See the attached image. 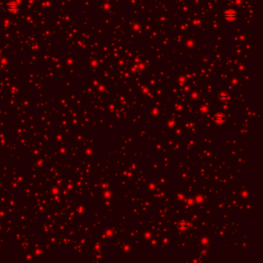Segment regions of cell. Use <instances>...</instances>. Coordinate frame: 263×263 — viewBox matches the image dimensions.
Masks as SVG:
<instances>
[{
  "label": "cell",
  "instance_id": "1",
  "mask_svg": "<svg viewBox=\"0 0 263 263\" xmlns=\"http://www.w3.org/2000/svg\"><path fill=\"white\" fill-rule=\"evenodd\" d=\"M237 12L235 11V10H232V9H229L228 11L225 12V18L228 19V20H235L237 17Z\"/></svg>",
  "mask_w": 263,
  "mask_h": 263
},
{
  "label": "cell",
  "instance_id": "2",
  "mask_svg": "<svg viewBox=\"0 0 263 263\" xmlns=\"http://www.w3.org/2000/svg\"><path fill=\"white\" fill-rule=\"evenodd\" d=\"M8 9H9V10L10 11V12H15V11H17L18 9H19V6H18V5H16V4H9L8 5Z\"/></svg>",
  "mask_w": 263,
  "mask_h": 263
}]
</instances>
